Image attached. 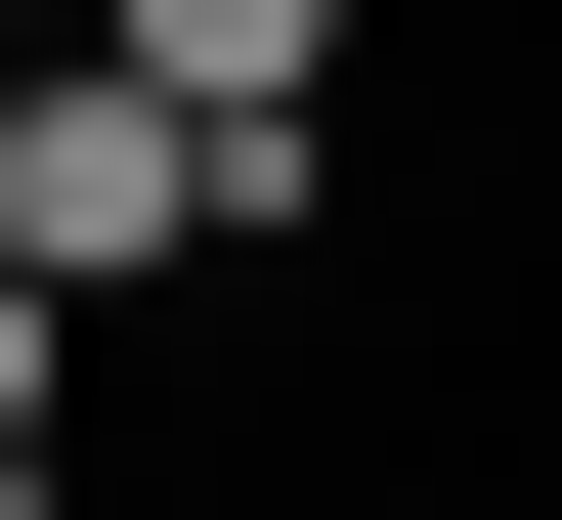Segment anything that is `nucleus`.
Masks as SVG:
<instances>
[{
    "instance_id": "nucleus-3",
    "label": "nucleus",
    "mask_w": 562,
    "mask_h": 520,
    "mask_svg": "<svg viewBox=\"0 0 562 520\" xmlns=\"http://www.w3.org/2000/svg\"><path fill=\"white\" fill-rule=\"evenodd\" d=\"M44 477H87V303L0 261V520H44Z\"/></svg>"
},
{
    "instance_id": "nucleus-2",
    "label": "nucleus",
    "mask_w": 562,
    "mask_h": 520,
    "mask_svg": "<svg viewBox=\"0 0 562 520\" xmlns=\"http://www.w3.org/2000/svg\"><path fill=\"white\" fill-rule=\"evenodd\" d=\"M87 44H131V87H216V131H260V174L347 131V0H87Z\"/></svg>"
},
{
    "instance_id": "nucleus-1",
    "label": "nucleus",
    "mask_w": 562,
    "mask_h": 520,
    "mask_svg": "<svg viewBox=\"0 0 562 520\" xmlns=\"http://www.w3.org/2000/svg\"><path fill=\"white\" fill-rule=\"evenodd\" d=\"M260 218H303V174L216 131V87H131V44L0 87V261H44V303H173V261H260Z\"/></svg>"
}]
</instances>
